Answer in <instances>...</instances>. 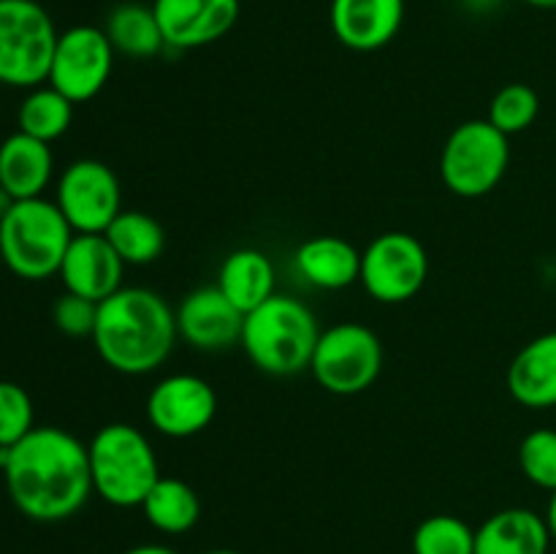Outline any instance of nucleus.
Wrapping results in <instances>:
<instances>
[{
	"label": "nucleus",
	"instance_id": "1",
	"mask_svg": "<svg viewBox=\"0 0 556 554\" xmlns=\"http://www.w3.org/2000/svg\"><path fill=\"white\" fill-rule=\"evenodd\" d=\"M5 492L33 521H65L79 514L92 492L90 456L76 435L36 427L11 449H0Z\"/></svg>",
	"mask_w": 556,
	"mask_h": 554
},
{
	"label": "nucleus",
	"instance_id": "2",
	"mask_svg": "<svg viewBox=\"0 0 556 554\" xmlns=\"http://www.w3.org/2000/svg\"><path fill=\"white\" fill-rule=\"evenodd\" d=\"M177 313L150 288L128 286L98 302L92 345L109 369L150 375L166 364L177 345Z\"/></svg>",
	"mask_w": 556,
	"mask_h": 554
},
{
	"label": "nucleus",
	"instance_id": "3",
	"mask_svg": "<svg viewBox=\"0 0 556 554\" xmlns=\"http://www.w3.org/2000/svg\"><path fill=\"white\" fill-rule=\"evenodd\" d=\"M318 337L320 326L313 310L302 299L277 291L244 315L239 345L255 369L291 378L309 369Z\"/></svg>",
	"mask_w": 556,
	"mask_h": 554
},
{
	"label": "nucleus",
	"instance_id": "4",
	"mask_svg": "<svg viewBox=\"0 0 556 554\" xmlns=\"http://www.w3.org/2000/svg\"><path fill=\"white\" fill-rule=\"evenodd\" d=\"M87 456L92 492L114 508H141L161 478L155 449L134 424H103L87 443Z\"/></svg>",
	"mask_w": 556,
	"mask_h": 554
},
{
	"label": "nucleus",
	"instance_id": "5",
	"mask_svg": "<svg viewBox=\"0 0 556 554\" xmlns=\"http://www.w3.org/2000/svg\"><path fill=\"white\" fill-rule=\"evenodd\" d=\"M74 234L54 201H14L0 217V261L22 280H47L60 272Z\"/></svg>",
	"mask_w": 556,
	"mask_h": 554
},
{
	"label": "nucleus",
	"instance_id": "6",
	"mask_svg": "<svg viewBox=\"0 0 556 554\" xmlns=\"http://www.w3.org/2000/svg\"><path fill=\"white\" fill-rule=\"evenodd\" d=\"M58 27L36 0H0V85H43L58 47Z\"/></svg>",
	"mask_w": 556,
	"mask_h": 554
},
{
	"label": "nucleus",
	"instance_id": "7",
	"mask_svg": "<svg viewBox=\"0 0 556 554\" xmlns=\"http://www.w3.org/2000/svg\"><path fill=\"white\" fill-rule=\"evenodd\" d=\"M510 136L489 119L456 125L440 152V177L454 196L481 199L497 190L510 163Z\"/></svg>",
	"mask_w": 556,
	"mask_h": 554
},
{
	"label": "nucleus",
	"instance_id": "8",
	"mask_svg": "<svg viewBox=\"0 0 556 554\" xmlns=\"http://www.w3.org/2000/svg\"><path fill=\"white\" fill-rule=\"evenodd\" d=\"M383 369V342L369 326L345 320L320 331L309 373L318 386L337 396L367 391Z\"/></svg>",
	"mask_w": 556,
	"mask_h": 554
},
{
	"label": "nucleus",
	"instance_id": "9",
	"mask_svg": "<svg viewBox=\"0 0 556 554\" xmlns=\"http://www.w3.org/2000/svg\"><path fill=\"white\" fill-rule=\"evenodd\" d=\"M429 277V255L413 234L389 231L362 250L364 291L380 304H402L416 297Z\"/></svg>",
	"mask_w": 556,
	"mask_h": 554
},
{
	"label": "nucleus",
	"instance_id": "10",
	"mask_svg": "<svg viewBox=\"0 0 556 554\" xmlns=\"http://www.w3.org/2000/svg\"><path fill=\"white\" fill-rule=\"evenodd\" d=\"M114 54L117 52L103 27H68L58 36L47 85H52L74 103L92 101L112 76Z\"/></svg>",
	"mask_w": 556,
	"mask_h": 554
},
{
	"label": "nucleus",
	"instance_id": "11",
	"mask_svg": "<svg viewBox=\"0 0 556 554\" xmlns=\"http://www.w3.org/2000/svg\"><path fill=\"white\" fill-rule=\"evenodd\" d=\"M54 204L76 234H103L123 212V188L114 168L96 158H81L60 174Z\"/></svg>",
	"mask_w": 556,
	"mask_h": 554
},
{
	"label": "nucleus",
	"instance_id": "12",
	"mask_svg": "<svg viewBox=\"0 0 556 554\" xmlns=\"http://www.w3.org/2000/svg\"><path fill=\"white\" fill-rule=\"evenodd\" d=\"M217 416V394L210 380L190 373L157 380L147 396V418L152 429L172 440L204 432Z\"/></svg>",
	"mask_w": 556,
	"mask_h": 554
},
{
	"label": "nucleus",
	"instance_id": "13",
	"mask_svg": "<svg viewBox=\"0 0 556 554\" xmlns=\"http://www.w3.org/2000/svg\"><path fill=\"white\" fill-rule=\"evenodd\" d=\"M166 49H199L220 41L239 20V0H152Z\"/></svg>",
	"mask_w": 556,
	"mask_h": 554
},
{
	"label": "nucleus",
	"instance_id": "14",
	"mask_svg": "<svg viewBox=\"0 0 556 554\" xmlns=\"http://www.w3.org/2000/svg\"><path fill=\"white\" fill-rule=\"evenodd\" d=\"M125 266L103 234H74L58 275L68 293L103 302L123 288Z\"/></svg>",
	"mask_w": 556,
	"mask_h": 554
},
{
	"label": "nucleus",
	"instance_id": "15",
	"mask_svg": "<svg viewBox=\"0 0 556 554\" xmlns=\"http://www.w3.org/2000/svg\"><path fill=\"white\" fill-rule=\"evenodd\" d=\"M177 331L199 351H228L242 337L244 313H239L217 286H201L179 302Z\"/></svg>",
	"mask_w": 556,
	"mask_h": 554
},
{
	"label": "nucleus",
	"instance_id": "16",
	"mask_svg": "<svg viewBox=\"0 0 556 554\" xmlns=\"http://www.w3.org/2000/svg\"><path fill=\"white\" fill-rule=\"evenodd\" d=\"M331 33L353 52L389 47L405 22V0H331Z\"/></svg>",
	"mask_w": 556,
	"mask_h": 554
},
{
	"label": "nucleus",
	"instance_id": "17",
	"mask_svg": "<svg viewBox=\"0 0 556 554\" xmlns=\"http://www.w3.org/2000/svg\"><path fill=\"white\" fill-rule=\"evenodd\" d=\"M505 386L530 411L556 407V331L538 335L510 358Z\"/></svg>",
	"mask_w": 556,
	"mask_h": 554
},
{
	"label": "nucleus",
	"instance_id": "18",
	"mask_svg": "<svg viewBox=\"0 0 556 554\" xmlns=\"http://www.w3.org/2000/svg\"><path fill=\"white\" fill-rule=\"evenodd\" d=\"M296 272L320 291H342L362 277V250L337 234L304 239L293 253Z\"/></svg>",
	"mask_w": 556,
	"mask_h": 554
},
{
	"label": "nucleus",
	"instance_id": "19",
	"mask_svg": "<svg viewBox=\"0 0 556 554\" xmlns=\"http://www.w3.org/2000/svg\"><path fill=\"white\" fill-rule=\"evenodd\" d=\"M52 172L54 155L47 141L22 130L0 141V188L9 190L16 201L43 196L52 182Z\"/></svg>",
	"mask_w": 556,
	"mask_h": 554
},
{
	"label": "nucleus",
	"instance_id": "20",
	"mask_svg": "<svg viewBox=\"0 0 556 554\" xmlns=\"http://www.w3.org/2000/svg\"><path fill=\"white\" fill-rule=\"evenodd\" d=\"M546 516L532 508H503L476 530V554H548Z\"/></svg>",
	"mask_w": 556,
	"mask_h": 554
},
{
	"label": "nucleus",
	"instance_id": "21",
	"mask_svg": "<svg viewBox=\"0 0 556 554\" xmlns=\"http://www.w3.org/2000/svg\"><path fill=\"white\" fill-rule=\"evenodd\" d=\"M215 286L226 293V299L239 313L248 315L250 310L277 293L275 264L261 250L239 248L223 259Z\"/></svg>",
	"mask_w": 556,
	"mask_h": 554
},
{
	"label": "nucleus",
	"instance_id": "22",
	"mask_svg": "<svg viewBox=\"0 0 556 554\" xmlns=\"http://www.w3.org/2000/svg\"><path fill=\"white\" fill-rule=\"evenodd\" d=\"M144 519L163 536H182L190 532L201 519V500L195 489L182 478H157L155 487L141 503Z\"/></svg>",
	"mask_w": 556,
	"mask_h": 554
},
{
	"label": "nucleus",
	"instance_id": "23",
	"mask_svg": "<svg viewBox=\"0 0 556 554\" xmlns=\"http://www.w3.org/2000/svg\"><path fill=\"white\" fill-rule=\"evenodd\" d=\"M106 36L112 41L114 52L125 54L134 60H150L166 49L161 25L152 11V5L144 3H119L109 11L106 16Z\"/></svg>",
	"mask_w": 556,
	"mask_h": 554
},
{
	"label": "nucleus",
	"instance_id": "24",
	"mask_svg": "<svg viewBox=\"0 0 556 554\" xmlns=\"http://www.w3.org/2000/svg\"><path fill=\"white\" fill-rule=\"evenodd\" d=\"M103 237L112 242V248L117 250V255L128 266L152 264V261L161 259L163 248H166V231H163V226L155 217L141 210L119 212L109 223Z\"/></svg>",
	"mask_w": 556,
	"mask_h": 554
},
{
	"label": "nucleus",
	"instance_id": "25",
	"mask_svg": "<svg viewBox=\"0 0 556 554\" xmlns=\"http://www.w3.org/2000/svg\"><path fill=\"white\" fill-rule=\"evenodd\" d=\"M74 106L76 103L68 101L60 90H54L52 85H38L22 98L16 125H20L22 134L52 144L74 123Z\"/></svg>",
	"mask_w": 556,
	"mask_h": 554
},
{
	"label": "nucleus",
	"instance_id": "26",
	"mask_svg": "<svg viewBox=\"0 0 556 554\" xmlns=\"http://www.w3.org/2000/svg\"><path fill=\"white\" fill-rule=\"evenodd\" d=\"M413 554H476V530L454 514L427 516L413 532Z\"/></svg>",
	"mask_w": 556,
	"mask_h": 554
},
{
	"label": "nucleus",
	"instance_id": "27",
	"mask_svg": "<svg viewBox=\"0 0 556 554\" xmlns=\"http://www.w3.org/2000/svg\"><path fill=\"white\" fill-rule=\"evenodd\" d=\"M541 114V98L525 81H510V85L500 87L494 92L492 103H489V123L505 136L521 134L530 128Z\"/></svg>",
	"mask_w": 556,
	"mask_h": 554
},
{
	"label": "nucleus",
	"instance_id": "28",
	"mask_svg": "<svg viewBox=\"0 0 556 554\" xmlns=\"http://www.w3.org/2000/svg\"><path fill=\"white\" fill-rule=\"evenodd\" d=\"M519 467L535 487L556 492V429H532L519 443Z\"/></svg>",
	"mask_w": 556,
	"mask_h": 554
},
{
	"label": "nucleus",
	"instance_id": "29",
	"mask_svg": "<svg viewBox=\"0 0 556 554\" xmlns=\"http://www.w3.org/2000/svg\"><path fill=\"white\" fill-rule=\"evenodd\" d=\"M36 429L33 400L14 380H0V449H11Z\"/></svg>",
	"mask_w": 556,
	"mask_h": 554
},
{
	"label": "nucleus",
	"instance_id": "30",
	"mask_svg": "<svg viewBox=\"0 0 556 554\" xmlns=\"http://www.w3.org/2000/svg\"><path fill=\"white\" fill-rule=\"evenodd\" d=\"M96 318H98V302H90V299L76 297V293H68V291H65L52 307L54 326L68 337H92Z\"/></svg>",
	"mask_w": 556,
	"mask_h": 554
},
{
	"label": "nucleus",
	"instance_id": "31",
	"mask_svg": "<svg viewBox=\"0 0 556 554\" xmlns=\"http://www.w3.org/2000/svg\"><path fill=\"white\" fill-rule=\"evenodd\" d=\"M123 554H177L172 546H163V543H139V546L128 549Z\"/></svg>",
	"mask_w": 556,
	"mask_h": 554
},
{
	"label": "nucleus",
	"instance_id": "32",
	"mask_svg": "<svg viewBox=\"0 0 556 554\" xmlns=\"http://www.w3.org/2000/svg\"><path fill=\"white\" fill-rule=\"evenodd\" d=\"M546 525H548V532H552V541L556 543V492H552V498H548V508H546Z\"/></svg>",
	"mask_w": 556,
	"mask_h": 554
},
{
	"label": "nucleus",
	"instance_id": "33",
	"mask_svg": "<svg viewBox=\"0 0 556 554\" xmlns=\"http://www.w3.org/2000/svg\"><path fill=\"white\" fill-rule=\"evenodd\" d=\"M14 201H16V199H14V196L9 193V190L0 188V217H3L5 212L11 210V206H14Z\"/></svg>",
	"mask_w": 556,
	"mask_h": 554
},
{
	"label": "nucleus",
	"instance_id": "34",
	"mask_svg": "<svg viewBox=\"0 0 556 554\" xmlns=\"http://www.w3.org/2000/svg\"><path fill=\"white\" fill-rule=\"evenodd\" d=\"M527 5H535V9H556V0H521Z\"/></svg>",
	"mask_w": 556,
	"mask_h": 554
},
{
	"label": "nucleus",
	"instance_id": "35",
	"mask_svg": "<svg viewBox=\"0 0 556 554\" xmlns=\"http://www.w3.org/2000/svg\"><path fill=\"white\" fill-rule=\"evenodd\" d=\"M204 554H242V552H237V549H210V552Z\"/></svg>",
	"mask_w": 556,
	"mask_h": 554
}]
</instances>
